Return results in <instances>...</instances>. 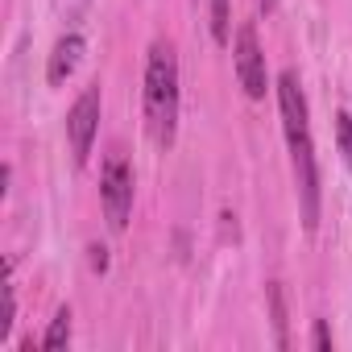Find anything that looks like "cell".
<instances>
[{
	"instance_id": "6da1fadb",
	"label": "cell",
	"mask_w": 352,
	"mask_h": 352,
	"mask_svg": "<svg viewBox=\"0 0 352 352\" xmlns=\"http://www.w3.org/2000/svg\"><path fill=\"white\" fill-rule=\"evenodd\" d=\"M278 108H282V129L294 162V183H298V204H302V228H319V170H315V141H311V120H307V96L294 71L278 75Z\"/></svg>"
},
{
	"instance_id": "7a4b0ae2",
	"label": "cell",
	"mask_w": 352,
	"mask_h": 352,
	"mask_svg": "<svg viewBox=\"0 0 352 352\" xmlns=\"http://www.w3.org/2000/svg\"><path fill=\"white\" fill-rule=\"evenodd\" d=\"M145 129L157 149H170L179 133V54L170 42H153L145 58Z\"/></svg>"
},
{
	"instance_id": "3957f363",
	"label": "cell",
	"mask_w": 352,
	"mask_h": 352,
	"mask_svg": "<svg viewBox=\"0 0 352 352\" xmlns=\"http://www.w3.org/2000/svg\"><path fill=\"white\" fill-rule=\"evenodd\" d=\"M100 199H104V216L116 232H124L129 224V212H133V170L120 153H108L104 157V170H100Z\"/></svg>"
},
{
	"instance_id": "277c9868",
	"label": "cell",
	"mask_w": 352,
	"mask_h": 352,
	"mask_svg": "<svg viewBox=\"0 0 352 352\" xmlns=\"http://www.w3.org/2000/svg\"><path fill=\"white\" fill-rule=\"evenodd\" d=\"M232 63H236V79H241L245 96H249V100H265V91H270V75H265V54H261V42H257L253 21H245V25L236 30Z\"/></svg>"
},
{
	"instance_id": "5b68a950",
	"label": "cell",
	"mask_w": 352,
	"mask_h": 352,
	"mask_svg": "<svg viewBox=\"0 0 352 352\" xmlns=\"http://www.w3.org/2000/svg\"><path fill=\"white\" fill-rule=\"evenodd\" d=\"M96 129H100V83H87L79 91V100L71 104V116H67V137H71L75 166L87 162L91 141H96Z\"/></svg>"
},
{
	"instance_id": "8992f818",
	"label": "cell",
	"mask_w": 352,
	"mask_h": 352,
	"mask_svg": "<svg viewBox=\"0 0 352 352\" xmlns=\"http://www.w3.org/2000/svg\"><path fill=\"white\" fill-rule=\"evenodd\" d=\"M79 54H83V38H79V34H63V38L54 42V50H50V63H46V83H50V87L67 83V79H71V71L79 67Z\"/></svg>"
},
{
	"instance_id": "52a82bcc",
	"label": "cell",
	"mask_w": 352,
	"mask_h": 352,
	"mask_svg": "<svg viewBox=\"0 0 352 352\" xmlns=\"http://www.w3.org/2000/svg\"><path fill=\"white\" fill-rule=\"evenodd\" d=\"M270 315H274V344L286 348L290 336H286V294H282V282H270Z\"/></svg>"
},
{
	"instance_id": "ba28073f",
	"label": "cell",
	"mask_w": 352,
	"mask_h": 352,
	"mask_svg": "<svg viewBox=\"0 0 352 352\" xmlns=\"http://www.w3.org/2000/svg\"><path fill=\"white\" fill-rule=\"evenodd\" d=\"M71 340V311L63 307L58 315H54V323H50V331L42 336V348H63Z\"/></svg>"
},
{
	"instance_id": "9c48e42d",
	"label": "cell",
	"mask_w": 352,
	"mask_h": 352,
	"mask_svg": "<svg viewBox=\"0 0 352 352\" xmlns=\"http://www.w3.org/2000/svg\"><path fill=\"white\" fill-rule=\"evenodd\" d=\"M336 141H340V153H344V162H348V170H352V116H348V112L336 116Z\"/></svg>"
},
{
	"instance_id": "30bf717a",
	"label": "cell",
	"mask_w": 352,
	"mask_h": 352,
	"mask_svg": "<svg viewBox=\"0 0 352 352\" xmlns=\"http://www.w3.org/2000/svg\"><path fill=\"white\" fill-rule=\"evenodd\" d=\"M212 38L220 46L228 42V0H212Z\"/></svg>"
},
{
	"instance_id": "8fae6325",
	"label": "cell",
	"mask_w": 352,
	"mask_h": 352,
	"mask_svg": "<svg viewBox=\"0 0 352 352\" xmlns=\"http://www.w3.org/2000/svg\"><path fill=\"white\" fill-rule=\"evenodd\" d=\"M311 344H315L319 352H327V348H331V336H327V323H315V336H311Z\"/></svg>"
},
{
	"instance_id": "7c38bea8",
	"label": "cell",
	"mask_w": 352,
	"mask_h": 352,
	"mask_svg": "<svg viewBox=\"0 0 352 352\" xmlns=\"http://www.w3.org/2000/svg\"><path fill=\"white\" fill-rule=\"evenodd\" d=\"M257 5H261L265 13H274V5H278V0H257Z\"/></svg>"
}]
</instances>
